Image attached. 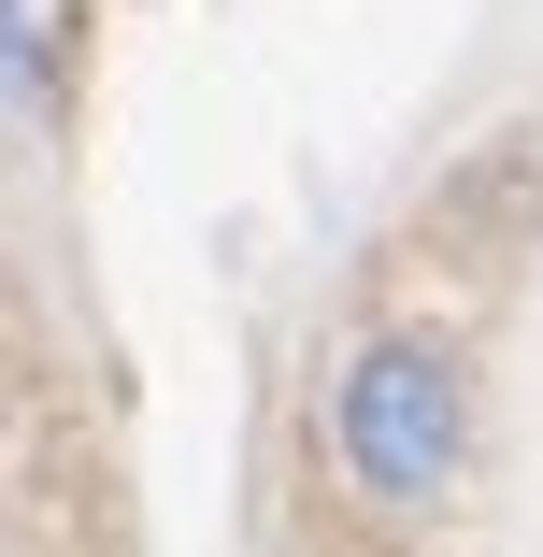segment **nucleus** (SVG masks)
I'll use <instances>...</instances> for the list:
<instances>
[{
    "instance_id": "f257e3e1",
    "label": "nucleus",
    "mask_w": 543,
    "mask_h": 557,
    "mask_svg": "<svg viewBox=\"0 0 543 557\" xmlns=\"http://www.w3.org/2000/svg\"><path fill=\"white\" fill-rule=\"evenodd\" d=\"M330 458H344V486L372 515H429L472 472V372L444 344H415V329L358 344L344 386H330Z\"/></svg>"
}]
</instances>
